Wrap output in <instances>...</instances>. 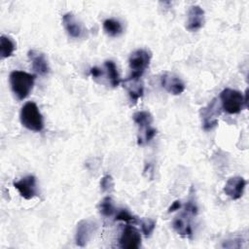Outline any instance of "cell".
Wrapping results in <instances>:
<instances>
[{"instance_id": "cell-1", "label": "cell", "mask_w": 249, "mask_h": 249, "mask_svg": "<svg viewBox=\"0 0 249 249\" xmlns=\"http://www.w3.org/2000/svg\"><path fill=\"white\" fill-rule=\"evenodd\" d=\"M9 80L14 94L18 100H23L33 89L35 76L27 72L15 70L10 73Z\"/></svg>"}, {"instance_id": "cell-2", "label": "cell", "mask_w": 249, "mask_h": 249, "mask_svg": "<svg viewBox=\"0 0 249 249\" xmlns=\"http://www.w3.org/2000/svg\"><path fill=\"white\" fill-rule=\"evenodd\" d=\"M20 123L27 129L39 132L44 128V120L35 102H26L20 110Z\"/></svg>"}, {"instance_id": "cell-3", "label": "cell", "mask_w": 249, "mask_h": 249, "mask_svg": "<svg viewBox=\"0 0 249 249\" xmlns=\"http://www.w3.org/2000/svg\"><path fill=\"white\" fill-rule=\"evenodd\" d=\"M221 107L228 114H237L247 107V94L245 96L238 90L230 88L224 89L220 93Z\"/></svg>"}, {"instance_id": "cell-4", "label": "cell", "mask_w": 249, "mask_h": 249, "mask_svg": "<svg viewBox=\"0 0 249 249\" xmlns=\"http://www.w3.org/2000/svg\"><path fill=\"white\" fill-rule=\"evenodd\" d=\"M197 214V206L193 199H189L185 205L183 213L176 217L173 221V229L176 232L182 236L192 237L193 230L191 219Z\"/></svg>"}, {"instance_id": "cell-5", "label": "cell", "mask_w": 249, "mask_h": 249, "mask_svg": "<svg viewBox=\"0 0 249 249\" xmlns=\"http://www.w3.org/2000/svg\"><path fill=\"white\" fill-rule=\"evenodd\" d=\"M133 122L139 128L138 144H143L144 142L151 141L157 134V129L152 126L153 117L148 111H138L133 114Z\"/></svg>"}, {"instance_id": "cell-6", "label": "cell", "mask_w": 249, "mask_h": 249, "mask_svg": "<svg viewBox=\"0 0 249 249\" xmlns=\"http://www.w3.org/2000/svg\"><path fill=\"white\" fill-rule=\"evenodd\" d=\"M152 53L146 49H138L134 51L128 58V65L131 70V77L141 78L145 70L149 67Z\"/></svg>"}, {"instance_id": "cell-7", "label": "cell", "mask_w": 249, "mask_h": 249, "mask_svg": "<svg viewBox=\"0 0 249 249\" xmlns=\"http://www.w3.org/2000/svg\"><path fill=\"white\" fill-rule=\"evenodd\" d=\"M222 107L219 104L217 98H213L206 107L200 111L202 127L204 130H210L218 124V119L221 115Z\"/></svg>"}, {"instance_id": "cell-8", "label": "cell", "mask_w": 249, "mask_h": 249, "mask_svg": "<svg viewBox=\"0 0 249 249\" xmlns=\"http://www.w3.org/2000/svg\"><path fill=\"white\" fill-rule=\"evenodd\" d=\"M96 229V225L93 221L89 219L81 220L76 227L75 241L78 246L84 247L89 241L91 235Z\"/></svg>"}, {"instance_id": "cell-9", "label": "cell", "mask_w": 249, "mask_h": 249, "mask_svg": "<svg viewBox=\"0 0 249 249\" xmlns=\"http://www.w3.org/2000/svg\"><path fill=\"white\" fill-rule=\"evenodd\" d=\"M141 245V234L137 229L127 225L120 237V246L125 249H136Z\"/></svg>"}, {"instance_id": "cell-10", "label": "cell", "mask_w": 249, "mask_h": 249, "mask_svg": "<svg viewBox=\"0 0 249 249\" xmlns=\"http://www.w3.org/2000/svg\"><path fill=\"white\" fill-rule=\"evenodd\" d=\"M13 185L25 199H31L38 194L36 178L33 175H27L20 180L14 182Z\"/></svg>"}, {"instance_id": "cell-11", "label": "cell", "mask_w": 249, "mask_h": 249, "mask_svg": "<svg viewBox=\"0 0 249 249\" xmlns=\"http://www.w3.org/2000/svg\"><path fill=\"white\" fill-rule=\"evenodd\" d=\"M161 87L173 95L181 94L185 90V84L183 81L173 73L165 72L160 76Z\"/></svg>"}, {"instance_id": "cell-12", "label": "cell", "mask_w": 249, "mask_h": 249, "mask_svg": "<svg viewBox=\"0 0 249 249\" xmlns=\"http://www.w3.org/2000/svg\"><path fill=\"white\" fill-rule=\"evenodd\" d=\"M245 186H246V181L243 177H240V176L231 177L227 181L224 187V193L231 199H238L242 196Z\"/></svg>"}, {"instance_id": "cell-13", "label": "cell", "mask_w": 249, "mask_h": 249, "mask_svg": "<svg viewBox=\"0 0 249 249\" xmlns=\"http://www.w3.org/2000/svg\"><path fill=\"white\" fill-rule=\"evenodd\" d=\"M28 58L31 61L33 70L40 76H45L50 72V66L46 55L36 50H30L27 53Z\"/></svg>"}, {"instance_id": "cell-14", "label": "cell", "mask_w": 249, "mask_h": 249, "mask_svg": "<svg viewBox=\"0 0 249 249\" xmlns=\"http://www.w3.org/2000/svg\"><path fill=\"white\" fill-rule=\"evenodd\" d=\"M204 24V11L197 5H194L189 9L186 28L189 31H196Z\"/></svg>"}, {"instance_id": "cell-15", "label": "cell", "mask_w": 249, "mask_h": 249, "mask_svg": "<svg viewBox=\"0 0 249 249\" xmlns=\"http://www.w3.org/2000/svg\"><path fill=\"white\" fill-rule=\"evenodd\" d=\"M124 87L126 89L130 100L134 103L137 102L144 94V86L140 78L129 76L124 81Z\"/></svg>"}, {"instance_id": "cell-16", "label": "cell", "mask_w": 249, "mask_h": 249, "mask_svg": "<svg viewBox=\"0 0 249 249\" xmlns=\"http://www.w3.org/2000/svg\"><path fill=\"white\" fill-rule=\"evenodd\" d=\"M62 24L68 35L72 38H80L83 34L82 24L72 13H66L62 17Z\"/></svg>"}, {"instance_id": "cell-17", "label": "cell", "mask_w": 249, "mask_h": 249, "mask_svg": "<svg viewBox=\"0 0 249 249\" xmlns=\"http://www.w3.org/2000/svg\"><path fill=\"white\" fill-rule=\"evenodd\" d=\"M103 29L111 37H118L123 33L122 23L114 18H106L103 21Z\"/></svg>"}, {"instance_id": "cell-18", "label": "cell", "mask_w": 249, "mask_h": 249, "mask_svg": "<svg viewBox=\"0 0 249 249\" xmlns=\"http://www.w3.org/2000/svg\"><path fill=\"white\" fill-rule=\"evenodd\" d=\"M16 49V45L14 41L5 35H1L0 37V54L1 58H7L11 56Z\"/></svg>"}, {"instance_id": "cell-19", "label": "cell", "mask_w": 249, "mask_h": 249, "mask_svg": "<svg viewBox=\"0 0 249 249\" xmlns=\"http://www.w3.org/2000/svg\"><path fill=\"white\" fill-rule=\"evenodd\" d=\"M104 67L106 69V73L112 87H118L119 84L121 83V79H120L119 72L115 62L112 60H106L104 62Z\"/></svg>"}, {"instance_id": "cell-20", "label": "cell", "mask_w": 249, "mask_h": 249, "mask_svg": "<svg viewBox=\"0 0 249 249\" xmlns=\"http://www.w3.org/2000/svg\"><path fill=\"white\" fill-rule=\"evenodd\" d=\"M98 210L104 217H110L115 213L114 201L110 196H105L98 204Z\"/></svg>"}, {"instance_id": "cell-21", "label": "cell", "mask_w": 249, "mask_h": 249, "mask_svg": "<svg viewBox=\"0 0 249 249\" xmlns=\"http://www.w3.org/2000/svg\"><path fill=\"white\" fill-rule=\"evenodd\" d=\"M138 223L140 224L142 232L146 236H150L156 228V221L150 218H142L138 221Z\"/></svg>"}, {"instance_id": "cell-22", "label": "cell", "mask_w": 249, "mask_h": 249, "mask_svg": "<svg viewBox=\"0 0 249 249\" xmlns=\"http://www.w3.org/2000/svg\"><path fill=\"white\" fill-rule=\"evenodd\" d=\"M116 221H124L127 224H134V223H137L138 221L136 220V217H134L133 215H131L127 210H124V209H122L116 216L115 218Z\"/></svg>"}, {"instance_id": "cell-23", "label": "cell", "mask_w": 249, "mask_h": 249, "mask_svg": "<svg viewBox=\"0 0 249 249\" xmlns=\"http://www.w3.org/2000/svg\"><path fill=\"white\" fill-rule=\"evenodd\" d=\"M114 187V181L113 178L110 175H105L100 180V188L103 192H110L113 190Z\"/></svg>"}, {"instance_id": "cell-24", "label": "cell", "mask_w": 249, "mask_h": 249, "mask_svg": "<svg viewBox=\"0 0 249 249\" xmlns=\"http://www.w3.org/2000/svg\"><path fill=\"white\" fill-rule=\"evenodd\" d=\"M90 75L94 78V79H96V78H99L101 75H102V70L101 69H99L98 67H92V68H90Z\"/></svg>"}, {"instance_id": "cell-25", "label": "cell", "mask_w": 249, "mask_h": 249, "mask_svg": "<svg viewBox=\"0 0 249 249\" xmlns=\"http://www.w3.org/2000/svg\"><path fill=\"white\" fill-rule=\"evenodd\" d=\"M181 208V203L179 200H175L174 202H172V204L170 205V207L168 208V212H173L176 210H179Z\"/></svg>"}]
</instances>
